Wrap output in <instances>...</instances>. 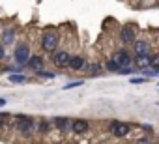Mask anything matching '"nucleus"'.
<instances>
[{"instance_id":"nucleus-10","label":"nucleus","mask_w":159,"mask_h":144,"mask_svg":"<svg viewBox=\"0 0 159 144\" xmlns=\"http://www.w3.org/2000/svg\"><path fill=\"white\" fill-rule=\"evenodd\" d=\"M84 65H86V64H84V58H83V56H69V64H67V67L79 71V69H83Z\"/></svg>"},{"instance_id":"nucleus-22","label":"nucleus","mask_w":159,"mask_h":144,"mask_svg":"<svg viewBox=\"0 0 159 144\" xmlns=\"http://www.w3.org/2000/svg\"><path fill=\"white\" fill-rule=\"evenodd\" d=\"M38 131H39V133H47V131H49V124H47L45 120H41V122L38 124Z\"/></svg>"},{"instance_id":"nucleus-5","label":"nucleus","mask_w":159,"mask_h":144,"mask_svg":"<svg viewBox=\"0 0 159 144\" xmlns=\"http://www.w3.org/2000/svg\"><path fill=\"white\" fill-rule=\"evenodd\" d=\"M52 64L56 65V67H67V64H69V54L66 52V51H58V52H54L52 54Z\"/></svg>"},{"instance_id":"nucleus-3","label":"nucleus","mask_w":159,"mask_h":144,"mask_svg":"<svg viewBox=\"0 0 159 144\" xmlns=\"http://www.w3.org/2000/svg\"><path fill=\"white\" fill-rule=\"evenodd\" d=\"M13 56H15V62H17L19 65H26V60H28V56H30V49H28V45H26V43L17 45Z\"/></svg>"},{"instance_id":"nucleus-12","label":"nucleus","mask_w":159,"mask_h":144,"mask_svg":"<svg viewBox=\"0 0 159 144\" xmlns=\"http://www.w3.org/2000/svg\"><path fill=\"white\" fill-rule=\"evenodd\" d=\"M26 65L32 67L34 71H36V69H41V67H43V58H39V56H28Z\"/></svg>"},{"instance_id":"nucleus-14","label":"nucleus","mask_w":159,"mask_h":144,"mask_svg":"<svg viewBox=\"0 0 159 144\" xmlns=\"http://www.w3.org/2000/svg\"><path fill=\"white\" fill-rule=\"evenodd\" d=\"M28 79L25 75H19V73H11L10 75V83H15V84H25Z\"/></svg>"},{"instance_id":"nucleus-9","label":"nucleus","mask_w":159,"mask_h":144,"mask_svg":"<svg viewBox=\"0 0 159 144\" xmlns=\"http://www.w3.org/2000/svg\"><path fill=\"white\" fill-rule=\"evenodd\" d=\"M54 127H56L58 131H62V133H67V131L71 129V122H69V118L60 116V118H54Z\"/></svg>"},{"instance_id":"nucleus-20","label":"nucleus","mask_w":159,"mask_h":144,"mask_svg":"<svg viewBox=\"0 0 159 144\" xmlns=\"http://www.w3.org/2000/svg\"><path fill=\"white\" fill-rule=\"evenodd\" d=\"M84 83L83 81H73V83H67L66 86H64V90H71V88H77V86H83Z\"/></svg>"},{"instance_id":"nucleus-21","label":"nucleus","mask_w":159,"mask_h":144,"mask_svg":"<svg viewBox=\"0 0 159 144\" xmlns=\"http://www.w3.org/2000/svg\"><path fill=\"white\" fill-rule=\"evenodd\" d=\"M118 73H120V75H131L133 69H131V65H122V67L118 69Z\"/></svg>"},{"instance_id":"nucleus-11","label":"nucleus","mask_w":159,"mask_h":144,"mask_svg":"<svg viewBox=\"0 0 159 144\" xmlns=\"http://www.w3.org/2000/svg\"><path fill=\"white\" fill-rule=\"evenodd\" d=\"M135 43V52H137V56H140V54H150V45L146 43V41H133Z\"/></svg>"},{"instance_id":"nucleus-27","label":"nucleus","mask_w":159,"mask_h":144,"mask_svg":"<svg viewBox=\"0 0 159 144\" xmlns=\"http://www.w3.org/2000/svg\"><path fill=\"white\" fill-rule=\"evenodd\" d=\"M2 58H4V49L0 47V60H2Z\"/></svg>"},{"instance_id":"nucleus-6","label":"nucleus","mask_w":159,"mask_h":144,"mask_svg":"<svg viewBox=\"0 0 159 144\" xmlns=\"http://www.w3.org/2000/svg\"><path fill=\"white\" fill-rule=\"evenodd\" d=\"M112 60L122 67V65H129L131 64V56H129V52L125 51V49H120V51H116L114 52V56H112Z\"/></svg>"},{"instance_id":"nucleus-15","label":"nucleus","mask_w":159,"mask_h":144,"mask_svg":"<svg viewBox=\"0 0 159 144\" xmlns=\"http://www.w3.org/2000/svg\"><path fill=\"white\" fill-rule=\"evenodd\" d=\"M140 69H142L144 77H157V67H150L148 69V65H146V67H140Z\"/></svg>"},{"instance_id":"nucleus-7","label":"nucleus","mask_w":159,"mask_h":144,"mask_svg":"<svg viewBox=\"0 0 159 144\" xmlns=\"http://www.w3.org/2000/svg\"><path fill=\"white\" fill-rule=\"evenodd\" d=\"M88 131V122L86 120H73L71 122V133L75 135H84Z\"/></svg>"},{"instance_id":"nucleus-13","label":"nucleus","mask_w":159,"mask_h":144,"mask_svg":"<svg viewBox=\"0 0 159 144\" xmlns=\"http://www.w3.org/2000/svg\"><path fill=\"white\" fill-rule=\"evenodd\" d=\"M13 39H15V30L13 28H6L4 36H2V45H10V43H13Z\"/></svg>"},{"instance_id":"nucleus-1","label":"nucleus","mask_w":159,"mask_h":144,"mask_svg":"<svg viewBox=\"0 0 159 144\" xmlns=\"http://www.w3.org/2000/svg\"><path fill=\"white\" fill-rule=\"evenodd\" d=\"M41 47H43L47 52H54L56 47H58V34L52 32V30L45 32V34H43V39H41Z\"/></svg>"},{"instance_id":"nucleus-8","label":"nucleus","mask_w":159,"mask_h":144,"mask_svg":"<svg viewBox=\"0 0 159 144\" xmlns=\"http://www.w3.org/2000/svg\"><path fill=\"white\" fill-rule=\"evenodd\" d=\"M120 41H122L124 45H129V43H133V41H135V30H133L131 26H125V28H122V30H120Z\"/></svg>"},{"instance_id":"nucleus-2","label":"nucleus","mask_w":159,"mask_h":144,"mask_svg":"<svg viewBox=\"0 0 159 144\" xmlns=\"http://www.w3.org/2000/svg\"><path fill=\"white\" fill-rule=\"evenodd\" d=\"M34 127H36V124H34V120L30 116H23V114L17 116V129H19V133L30 135L34 131Z\"/></svg>"},{"instance_id":"nucleus-26","label":"nucleus","mask_w":159,"mask_h":144,"mask_svg":"<svg viewBox=\"0 0 159 144\" xmlns=\"http://www.w3.org/2000/svg\"><path fill=\"white\" fill-rule=\"evenodd\" d=\"M4 105H6V99H4V97H0V107H4Z\"/></svg>"},{"instance_id":"nucleus-19","label":"nucleus","mask_w":159,"mask_h":144,"mask_svg":"<svg viewBox=\"0 0 159 144\" xmlns=\"http://www.w3.org/2000/svg\"><path fill=\"white\" fill-rule=\"evenodd\" d=\"M88 71L92 75H99L101 73V65L99 64H92V65H88Z\"/></svg>"},{"instance_id":"nucleus-23","label":"nucleus","mask_w":159,"mask_h":144,"mask_svg":"<svg viewBox=\"0 0 159 144\" xmlns=\"http://www.w3.org/2000/svg\"><path fill=\"white\" fill-rule=\"evenodd\" d=\"M107 69H109V71H118V69H120V65H118L114 60H109V62H107Z\"/></svg>"},{"instance_id":"nucleus-16","label":"nucleus","mask_w":159,"mask_h":144,"mask_svg":"<svg viewBox=\"0 0 159 144\" xmlns=\"http://www.w3.org/2000/svg\"><path fill=\"white\" fill-rule=\"evenodd\" d=\"M36 75L39 79H54L56 77L54 73H51V71H43V69H36Z\"/></svg>"},{"instance_id":"nucleus-18","label":"nucleus","mask_w":159,"mask_h":144,"mask_svg":"<svg viewBox=\"0 0 159 144\" xmlns=\"http://www.w3.org/2000/svg\"><path fill=\"white\" fill-rule=\"evenodd\" d=\"M148 65H150V67H157V65H159V56H157V54H153V56L148 54Z\"/></svg>"},{"instance_id":"nucleus-25","label":"nucleus","mask_w":159,"mask_h":144,"mask_svg":"<svg viewBox=\"0 0 159 144\" xmlns=\"http://www.w3.org/2000/svg\"><path fill=\"white\" fill-rule=\"evenodd\" d=\"M6 118H10V114H4V112H0V127L4 125V122H6Z\"/></svg>"},{"instance_id":"nucleus-4","label":"nucleus","mask_w":159,"mask_h":144,"mask_svg":"<svg viewBox=\"0 0 159 144\" xmlns=\"http://www.w3.org/2000/svg\"><path fill=\"white\" fill-rule=\"evenodd\" d=\"M129 129H131V127H129V124H125V122H118V120H116V122L111 124V133H112L114 137H120V138H122V137H127V135H129Z\"/></svg>"},{"instance_id":"nucleus-24","label":"nucleus","mask_w":159,"mask_h":144,"mask_svg":"<svg viewBox=\"0 0 159 144\" xmlns=\"http://www.w3.org/2000/svg\"><path fill=\"white\" fill-rule=\"evenodd\" d=\"M146 79L148 77H135V79H131V83L133 84H142V83H146Z\"/></svg>"},{"instance_id":"nucleus-17","label":"nucleus","mask_w":159,"mask_h":144,"mask_svg":"<svg viewBox=\"0 0 159 144\" xmlns=\"http://www.w3.org/2000/svg\"><path fill=\"white\" fill-rule=\"evenodd\" d=\"M135 60H137V65H139V67H146V65H148V54H140V56H137Z\"/></svg>"}]
</instances>
